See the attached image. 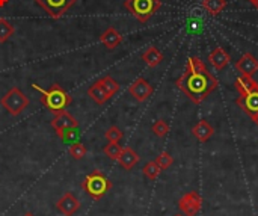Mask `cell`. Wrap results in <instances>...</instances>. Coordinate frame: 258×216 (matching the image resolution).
<instances>
[{
	"mask_svg": "<svg viewBox=\"0 0 258 216\" xmlns=\"http://www.w3.org/2000/svg\"><path fill=\"white\" fill-rule=\"evenodd\" d=\"M175 85L194 103L200 104L218 88V79L207 68L201 70V71L184 70V73L177 79Z\"/></svg>",
	"mask_w": 258,
	"mask_h": 216,
	"instance_id": "obj_1",
	"label": "cell"
},
{
	"mask_svg": "<svg viewBox=\"0 0 258 216\" xmlns=\"http://www.w3.org/2000/svg\"><path fill=\"white\" fill-rule=\"evenodd\" d=\"M32 88L41 94L39 100H41L42 106L45 109H48L50 112H53V114L65 111L71 104V101H73L71 95L57 83H53L48 89H42L39 85L32 83Z\"/></svg>",
	"mask_w": 258,
	"mask_h": 216,
	"instance_id": "obj_2",
	"label": "cell"
},
{
	"mask_svg": "<svg viewBox=\"0 0 258 216\" xmlns=\"http://www.w3.org/2000/svg\"><path fill=\"white\" fill-rule=\"evenodd\" d=\"M112 188V183L110 180L106 177L104 173L98 171V170H94L91 174H88L85 177V180L82 182V189L92 198V200H101L107 191Z\"/></svg>",
	"mask_w": 258,
	"mask_h": 216,
	"instance_id": "obj_3",
	"label": "cell"
},
{
	"mask_svg": "<svg viewBox=\"0 0 258 216\" xmlns=\"http://www.w3.org/2000/svg\"><path fill=\"white\" fill-rule=\"evenodd\" d=\"M162 6L160 0H125L124 8L141 23H147Z\"/></svg>",
	"mask_w": 258,
	"mask_h": 216,
	"instance_id": "obj_4",
	"label": "cell"
},
{
	"mask_svg": "<svg viewBox=\"0 0 258 216\" xmlns=\"http://www.w3.org/2000/svg\"><path fill=\"white\" fill-rule=\"evenodd\" d=\"M51 127L54 129L56 135L60 139L68 141L73 136H76L74 132L79 127V121L71 114H68L67 111H60V112L54 114V117L51 120Z\"/></svg>",
	"mask_w": 258,
	"mask_h": 216,
	"instance_id": "obj_5",
	"label": "cell"
},
{
	"mask_svg": "<svg viewBox=\"0 0 258 216\" xmlns=\"http://www.w3.org/2000/svg\"><path fill=\"white\" fill-rule=\"evenodd\" d=\"M29 97L24 95L21 92L20 88L14 86L11 88L0 100V104L8 111V114H11L12 117H18L21 112H24V109H27L29 106Z\"/></svg>",
	"mask_w": 258,
	"mask_h": 216,
	"instance_id": "obj_6",
	"label": "cell"
},
{
	"mask_svg": "<svg viewBox=\"0 0 258 216\" xmlns=\"http://www.w3.org/2000/svg\"><path fill=\"white\" fill-rule=\"evenodd\" d=\"M77 0H35L36 5H39L47 14L48 17L57 20L60 18Z\"/></svg>",
	"mask_w": 258,
	"mask_h": 216,
	"instance_id": "obj_7",
	"label": "cell"
},
{
	"mask_svg": "<svg viewBox=\"0 0 258 216\" xmlns=\"http://www.w3.org/2000/svg\"><path fill=\"white\" fill-rule=\"evenodd\" d=\"M201 207H203V198L195 191L184 194L178 201V209L184 213V216H197Z\"/></svg>",
	"mask_w": 258,
	"mask_h": 216,
	"instance_id": "obj_8",
	"label": "cell"
},
{
	"mask_svg": "<svg viewBox=\"0 0 258 216\" xmlns=\"http://www.w3.org/2000/svg\"><path fill=\"white\" fill-rule=\"evenodd\" d=\"M128 92H130V95H132L136 101L142 103V101H145L148 97H151V94H153V86H151V83H150L148 80H145L144 77H138V79L128 86Z\"/></svg>",
	"mask_w": 258,
	"mask_h": 216,
	"instance_id": "obj_9",
	"label": "cell"
},
{
	"mask_svg": "<svg viewBox=\"0 0 258 216\" xmlns=\"http://www.w3.org/2000/svg\"><path fill=\"white\" fill-rule=\"evenodd\" d=\"M237 104L246 115H249L254 120L258 115V89L240 94V97L237 98Z\"/></svg>",
	"mask_w": 258,
	"mask_h": 216,
	"instance_id": "obj_10",
	"label": "cell"
},
{
	"mask_svg": "<svg viewBox=\"0 0 258 216\" xmlns=\"http://www.w3.org/2000/svg\"><path fill=\"white\" fill-rule=\"evenodd\" d=\"M56 207H57V210H59L63 216H73L74 213L79 212V209H80V201L77 200V197H74L73 194L67 192V194H63V195L57 200Z\"/></svg>",
	"mask_w": 258,
	"mask_h": 216,
	"instance_id": "obj_11",
	"label": "cell"
},
{
	"mask_svg": "<svg viewBox=\"0 0 258 216\" xmlns=\"http://www.w3.org/2000/svg\"><path fill=\"white\" fill-rule=\"evenodd\" d=\"M236 68L242 76L246 77H252L258 71V59L252 53H245L237 62H236Z\"/></svg>",
	"mask_w": 258,
	"mask_h": 216,
	"instance_id": "obj_12",
	"label": "cell"
},
{
	"mask_svg": "<svg viewBox=\"0 0 258 216\" xmlns=\"http://www.w3.org/2000/svg\"><path fill=\"white\" fill-rule=\"evenodd\" d=\"M209 62L216 68V70H224L230 62H231V56L230 53L222 48V47H216L210 55H209Z\"/></svg>",
	"mask_w": 258,
	"mask_h": 216,
	"instance_id": "obj_13",
	"label": "cell"
},
{
	"mask_svg": "<svg viewBox=\"0 0 258 216\" xmlns=\"http://www.w3.org/2000/svg\"><path fill=\"white\" fill-rule=\"evenodd\" d=\"M100 42H101L106 48L113 50V48H116V47L122 42V35H121L115 27H107V29L101 33Z\"/></svg>",
	"mask_w": 258,
	"mask_h": 216,
	"instance_id": "obj_14",
	"label": "cell"
},
{
	"mask_svg": "<svg viewBox=\"0 0 258 216\" xmlns=\"http://www.w3.org/2000/svg\"><path fill=\"white\" fill-rule=\"evenodd\" d=\"M139 159H141L139 154H138L133 148L125 147V148H122V151H121V154H119V157H118V164H119L125 171H130V170H133V167L138 165Z\"/></svg>",
	"mask_w": 258,
	"mask_h": 216,
	"instance_id": "obj_15",
	"label": "cell"
},
{
	"mask_svg": "<svg viewBox=\"0 0 258 216\" xmlns=\"http://www.w3.org/2000/svg\"><path fill=\"white\" fill-rule=\"evenodd\" d=\"M192 133H194V136H195L200 142H206V141H209V139L213 136L215 129H213L206 120H201L200 123L195 124V127L192 129Z\"/></svg>",
	"mask_w": 258,
	"mask_h": 216,
	"instance_id": "obj_16",
	"label": "cell"
},
{
	"mask_svg": "<svg viewBox=\"0 0 258 216\" xmlns=\"http://www.w3.org/2000/svg\"><path fill=\"white\" fill-rule=\"evenodd\" d=\"M88 95H89V97H91L97 104H98V106H103V104L110 98L98 80H97L94 85H91V86H89V89H88Z\"/></svg>",
	"mask_w": 258,
	"mask_h": 216,
	"instance_id": "obj_17",
	"label": "cell"
},
{
	"mask_svg": "<svg viewBox=\"0 0 258 216\" xmlns=\"http://www.w3.org/2000/svg\"><path fill=\"white\" fill-rule=\"evenodd\" d=\"M142 61H144L148 67L154 68V67H157V65L163 61V55H162V51H160L157 47H148V48L142 53Z\"/></svg>",
	"mask_w": 258,
	"mask_h": 216,
	"instance_id": "obj_18",
	"label": "cell"
},
{
	"mask_svg": "<svg viewBox=\"0 0 258 216\" xmlns=\"http://www.w3.org/2000/svg\"><path fill=\"white\" fill-rule=\"evenodd\" d=\"M234 86L239 91V94H246V92H251V91L258 89V82H255L252 77L240 76L239 79H236Z\"/></svg>",
	"mask_w": 258,
	"mask_h": 216,
	"instance_id": "obj_19",
	"label": "cell"
},
{
	"mask_svg": "<svg viewBox=\"0 0 258 216\" xmlns=\"http://www.w3.org/2000/svg\"><path fill=\"white\" fill-rule=\"evenodd\" d=\"M203 8L209 15H219L227 8V0H203Z\"/></svg>",
	"mask_w": 258,
	"mask_h": 216,
	"instance_id": "obj_20",
	"label": "cell"
},
{
	"mask_svg": "<svg viewBox=\"0 0 258 216\" xmlns=\"http://www.w3.org/2000/svg\"><path fill=\"white\" fill-rule=\"evenodd\" d=\"M101 83V86L104 88V91L107 92L109 97H113L118 91H119V83L112 77V76H104L98 80Z\"/></svg>",
	"mask_w": 258,
	"mask_h": 216,
	"instance_id": "obj_21",
	"label": "cell"
},
{
	"mask_svg": "<svg viewBox=\"0 0 258 216\" xmlns=\"http://www.w3.org/2000/svg\"><path fill=\"white\" fill-rule=\"evenodd\" d=\"M14 32L15 29L11 24V21L6 18H0V42H6L14 35Z\"/></svg>",
	"mask_w": 258,
	"mask_h": 216,
	"instance_id": "obj_22",
	"label": "cell"
},
{
	"mask_svg": "<svg viewBox=\"0 0 258 216\" xmlns=\"http://www.w3.org/2000/svg\"><path fill=\"white\" fill-rule=\"evenodd\" d=\"M160 171H162V168L157 165V162H156V160L148 162V164L144 167V170H142L144 176H145L147 179H150V180H156V179L159 177Z\"/></svg>",
	"mask_w": 258,
	"mask_h": 216,
	"instance_id": "obj_23",
	"label": "cell"
},
{
	"mask_svg": "<svg viewBox=\"0 0 258 216\" xmlns=\"http://www.w3.org/2000/svg\"><path fill=\"white\" fill-rule=\"evenodd\" d=\"M121 151H122V147H121L118 142H109V144L103 148V153L106 154V157H109V159H112V160H118Z\"/></svg>",
	"mask_w": 258,
	"mask_h": 216,
	"instance_id": "obj_24",
	"label": "cell"
},
{
	"mask_svg": "<svg viewBox=\"0 0 258 216\" xmlns=\"http://www.w3.org/2000/svg\"><path fill=\"white\" fill-rule=\"evenodd\" d=\"M68 153H70V156H71L74 160H80V159H83V157L86 156L88 150H86V147H85L83 144H80V142H74L73 145H70Z\"/></svg>",
	"mask_w": 258,
	"mask_h": 216,
	"instance_id": "obj_25",
	"label": "cell"
},
{
	"mask_svg": "<svg viewBox=\"0 0 258 216\" xmlns=\"http://www.w3.org/2000/svg\"><path fill=\"white\" fill-rule=\"evenodd\" d=\"M153 133L156 135V136H159V138H165L166 135H168V132H169V126H168V123L166 121H163V120H157L154 124H153Z\"/></svg>",
	"mask_w": 258,
	"mask_h": 216,
	"instance_id": "obj_26",
	"label": "cell"
},
{
	"mask_svg": "<svg viewBox=\"0 0 258 216\" xmlns=\"http://www.w3.org/2000/svg\"><path fill=\"white\" fill-rule=\"evenodd\" d=\"M104 136H106V139H107L109 142H119V141L122 139L124 133H122L116 126H112V127H109V129L106 130Z\"/></svg>",
	"mask_w": 258,
	"mask_h": 216,
	"instance_id": "obj_27",
	"label": "cell"
},
{
	"mask_svg": "<svg viewBox=\"0 0 258 216\" xmlns=\"http://www.w3.org/2000/svg\"><path fill=\"white\" fill-rule=\"evenodd\" d=\"M156 162H157V165H159L162 170H168V168L174 164V159H172V156H171L168 151H163V153L159 154V157L156 159Z\"/></svg>",
	"mask_w": 258,
	"mask_h": 216,
	"instance_id": "obj_28",
	"label": "cell"
},
{
	"mask_svg": "<svg viewBox=\"0 0 258 216\" xmlns=\"http://www.w3.org/2000/svg\"><path fill=\"white\" fill-rule=\"evenodd\" d=\"M8 2H9V0H0V8L6 6V5H8Z\"/></svg>",
	"mask_w": 258,
	"mask_h": 216,
	"instance_id": "obj_29",
	"label": "cell"
},
{
	"mask_svg": "<svg viewBox=\"0 0 258 216\" xmlns=\"http://www.w3.org/2000/svg\"><path fill=\"white\" fill-rule=\"evenodd\" d=\"M249 2H251V3H252V5H254V6L258 9V0H249Z\"/></svg>",
	"mask_w": 258,
	"mask_h": 216,
	"instance_id": "obj_30",
	"label": "cell"
},
{
	"mask_svg": "<svg viewBox=\"0 0 258 216\" xmlns=\"http://www.w3.org/2000/svg\"><path fill=\"white\" fill-rule=\"evenodd\" d=\"M23 216H35V215H33V213H30V212H27V213H24Z\"/></svg>",
	"mask_w": 258,
	"mask_h": 216,
	"instance_id": "obj_31",
	"label": "cell"
},
{
	"mask_svg": "<svg viewBox=\"0 0 258 216\" xmlns=\"http://www.w3.org/2000/svg\"><path fill=\"white\" fill-rule=\"evenodd\" d=\"M254 123H255V124H257V126H258V115H257V117H255V118H254Z\"/></svg>",
	"mask_w": 258,
	"mask_h": 216,
	"instance_id": "obj_32",
	"label": "cell"
},
{
	"mask_svg": "<svg viewBox=\"0 0 258 216\" xmlns=\"http://www.w3.org/2000/svg\"><path fill=\"white\" fill-rule=\"evenodd\" d=\"M174 216H184V215H180V213H177V215H174Z\"/></svg>",
	"mask_w": 258,
	"mask_h": 216,
	"instance_id": "obj_33",
	"label": "cell"
}]
</instances>
